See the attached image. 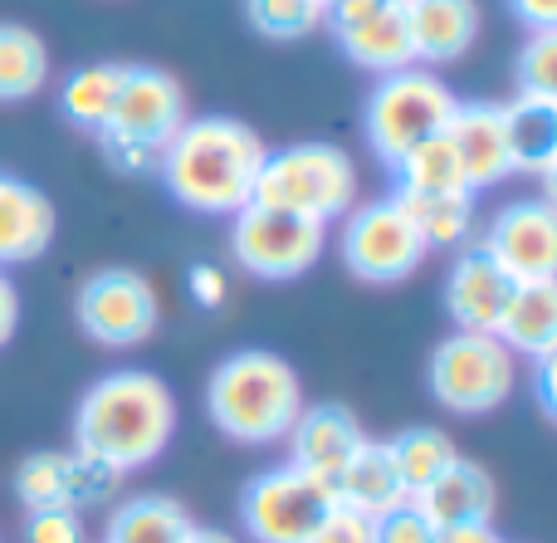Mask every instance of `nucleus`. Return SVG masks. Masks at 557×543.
Returning <instances> with one entry per match:
<instances>
[{
  "label": "nucleus",
  "instance_id": "44",
  "mask_svg": "<svg viewBox=\"0 0 557 543\" xmlns=\"http://www.w3.org/2000/svg\"><path fill=\"white\" fill-rule=\"evenodd\" d=\"M323 5H327V0H323Z\"/></svg>",
  "mask_w": 557,
  "mask_h": 543
},
{
  "label": "nucleus",
  "instance_id": "9",
  "mask_svg": "<svg viewBox=\"0 0 557 543\" xmlns=\"http://www.w3.org/2000/svg\"><path fill=\"white\" fill-rule=\"evenodd\" d=\"M333 515V490L294 466H270L245 485L240 519L255 543H308Z\"/></svg>",
  "mask_w": 557,
  "mask_h": 543
},
{
  "label": "nucleus",
  "instance_id": "32",
  "mask_svg": "<svg viewBox=\"0 0 557 543\" xmlns=\"http://www.w3.org/2000/svg\"><path fill=\"white\" fill-rule=\"evenodd\" d=\"M117 490H123V476H117L113 466L69 451V509L84 515L88 505H108V499H117Z\"/></svg>",
  "mask_w": 557,
  "mask_h": 543
},
{
  "label": "nucleus",
  "instance_id": "28",
  "mask_svg": "<svg viewBox=\"0 0 557 543\" xmlns=\"http://www.w3.org/2000/svg\"><path fill=\"white\" fill-rule=\"evenodd\" d=\"M401 211L411 215V225L421 231L425 250H460L470 245L474 231V196L470 192H445V196H401Z\"/></svg>",
  "mask_w": 557,
  "mask_h": 543
},
{
  "label": "nucleus",
  "instance_id": "10",
  "mask_svg": "<svg viewBox=\"0 0 557 543\" xmlns=\"http://www.w3.org/2000/svg\"><path fill=\"white\" fill-rule=\"evenodd\" d=\"M74 319L84 338L98 348H137L157 333L162 319V299H157L152 280L137 270H98L78 284L74 294Z\"/></svg>",
  "mask_w": 557,
  "mask_h": 543
},
{
  "label": "nucleus",
  "instance_id": "33",
  "mask_svg": "<svg viewBox=\"0 0 557 543\" xmlns=\"http://www.w3.org/2000/svg\"><path fill=\"white\" fill-rule=\"evenodd\" d=\"M25 543H88L84 515L69 505L35 509V515H25Z\"/></svg>",
  "mask_w": 557,
  "mask_h": 543
},
{
  "label": "nucleus",
  "instance_id": "5",
  "mask_svg": "<svg viewBox=\"0 0 557 543\" xmlns=\"http://www.w3.org/2000/svg\"><path fill=\"white\" fill-rule=\"evenodd\" d=\"M455 108H460V98L450 94V84L416 64V69H401V74H386L372 84L367 108H362V133L372 143V152L392 166L396 157L421 147L425 137L445 133Z\"/></svg>",
  "mask_w": 557,
  "mask_h": 543
},
{
  "label": "nucleus",
  "instance_id": "13",
  "mask_svg": "<svg viewBox=\"0 0 557 543\" xmlns=\"http://www.w3.org/2000/svg\"><path fill=\"white\" fill-rule=\"evenodd\" d=\"M513 289H519V280L474 240V245H460V255L450 260L445 309H450L460 333H499L504 313L513 304Z\"/></svg>",
  "mask_w": 557,
  "mask_h": 543
},
{
  "label": "nucleus",
  "instance_id": "30",
  "mask_svg": "<svg viewBox=\"0 0 557 543\" xmlns=\"http://www.w3.org/2000/svg\"><path fill=\"white\" fill-rule=\"evenodd\" d=\"M255 29L270 39H304L323 25V0H245Z\"/></svg>",
  "mask_w": 557,
  "mask_h": 543
},
{
  "label": "nucleus",
  "instance_id": "43",
  "mask_svg": "<svg viewBox=\"0 0 557 543\" xmlns=\"http://www.w3.org/2000/svg\"><path fill=\"white\" fill-rule=\"evenodd\" d=\"M186 543H235V539L225 534V529H201V525H196V529H191V539H186Z\"/></svg>",
  "mask_w": 557,
  "mask_h": 543
},
{
  "label": "nucleus",
  "instance_id": "2",
  "mask_svg": "<svg viewBox=\"0 0 557 543\" xmlns=\"http://www.w3.org/2000/svg\"><path fill=\"white\" fill-rule=\"evenodd\" d=\"M270 147L260 143L250 123L231 113H201L186 118L182 133L166 143L162 172L166 192L176 196V206L196 215H240L255 201V182L264 172Z\"/></svg>",
  "mask_w": 557,
  "mask_h": 543
},
{
  "label": "nucleus",
  "instance_id": "41",
  "mask_svg": "<svg viewBox=\"0 0 557 543\" xmlns=\"http://www.w3.org/2000/svg\"><path fill=\"white\" fill-rule=\"evenodd\" d=\"M435 543H504L494 525H450V529H435Z\"/></svg>",
  "mask_w": 557,
  "mask_h": 543
},
{
  "label": "nucleus",
  "instance_id": "39",
  "mask_svg": "<svg viewBox=\"0 0 557 543\" xmlns=\"http://www.w3.org/2000/svg\"><path fill=\"white\" fill-rule=\"evenodd\" d=\"M509 10L519 15V25L529 29V35L557 29V0H509Z\"/></svg>",
  "mask_w": 557,
  "mask_h": 543
},
{
  "label": "nucleus",
  "instance_id": "20",
  "mask_svg": "<svg viewBox=\"0 0 557 543\" xmlns=\"http://www.w3.org/2000/svg\"><path fill=\"white\" fill-rule=\"evenodd\" d=\"M406 485L401 476H396L392 456H386V441H362V451H357L352 460L343 466V476L333 480V505L352 509V515L362 519H382L392 515L396 505H406Z\"/></svg>",
  "mask_w": 557,
  "mask_h": 543
},
{
  "label": "nucleus",
  "instance_id": "11",
  "mask_svg": "<svg viewBox=\"0 0 557 543\" xmlns=\"http://www.w3.org/2000/svg\"><path fill=\"white\" fill-rule=\"evenodd\" d=\"M186 94L166 69H147V64H127L123 74V94H117L113 123L103 127L108 137H123V143L143 147V152L162 157L166 143L182 133L186 123ZM98 133V137H103Z\"/></svg>",
  "mask_w": 557,
  "mask_h": 543
},
{
  "label": "nucleus",
  "instance_id": "21",
  "mask_svg": "<svg viewBox=\"0 0 557 543\" xmlns=\"http://www.w3.org/2000/svg\"><path fill=\"white\" fill-rule=\"evenodd\" d=\"M499 343L513 358H533L557 348V280H533L513 289V304L499 323Z\"/></svg>",
  "mask_w": 557,
  "mask_h": 543
},
{
  "label": "nucleus",
  "instance_id": "31",
  "mask_svg": "<svg viewBox=\"0 0 557 543\" xmlns=\"http://www.w3.org/2000/svg\"><path fill=\"white\" fill-rule=\"evenodd\" d=\"M519 94L557 103V29L529 35V45L519 54Z\"/></svg>",
  "mask_w": 557,
  "mask_h": 543
},
{
  "label": "nucleus",
  "instance_id": "1",
  "mask_svg": "<svg viewBox=\"0 0 557 543\" xmlns=\"http://www.w3.org/2000/svg\"><path fill=\"white\" fill-rule=\"evenodd\" d=\"M172 436H176V397L157 372L143 368L103 372L78 397L74 451L113 466L117 476H133V470L162 460Z\"/></svg>",
  "mask_w": 557,
  "mask_h": 543
},
{
  "label": "nucleus",
  "instance_id": "22",
  "mask_svg": "<svg viewBox=\"0 0 557 543\" xmlns=\"http://www.w3.org/2000/svg\"><path fill=\"white\" fill-rule=\"evenodd\" d=\"M504 133H509L513 176H543L557 162V103L519 94L504 103Z\"/></svg>",
  "mask_w": 557,
  "mask_h": 543
},
{
  "label": "nucleus",
  "instance_id": "34",
  "mask_svg": "<svg viewBox=\"0 0 557 543\" xmlns=\"http://www.w3.org/2000/svg\"><path fill=\"white\" fill-rule=\"evenodd\" d=\"M372 539L376 543H435V525L416 509V499H406L392 515L372 519Z\"/></svg>",
  "mask_w": 557,
  "mask_h": 543
},
{
  "label": "nucleus",
  "instance_id": "37",
  "mask_svg": "<svg viewBox=\"0 0 557 543\" xmlns=\"http://www.w3.org/2000/svg\"><path fill=\"white\" fill-rule=\"evenodd\" d=\"M386 0H327V10H323V25L333 29H347V25H357V20H367V15H376Z\"/></svg>",
  "mask_w": 557,
  "mask_h": 543
},
{
  "label": "nucleus",
  "instance_id": "38",
  "mask_svg": "<svg viewBox=\"0 0 557 543\" xmlns=\"http://www.w3.org/2000/svg\"><path fill=\"white\" fill-rule=\"evenodd\" d=\"M533 397H539V407L557 421V348L533 362Z\"/></svg>",
  "mask_w": 557,
  "mask_h": 543
},
{
  "label": "nucleus",
  "instance_id": "36",
  "mask_svg": "<svg viewBox=\"0 0 557 543\" xmlns=\"http://www.w3.org/2000/svg\"><path fill=\"white\" fill-rule=\"evenodd\" d=\"M186 289H191V299L201 304V309H221L231 284H225V274L215 270V264H196V270L186 274Z\"/></svg>",
  "mask_w": 557,
  "mask_h": 543
},
{
  "label": "nucleus",
  "instance_id": "26",
  "mask_svg": "<svg viewBox=\"0 0 557 543\" xmlns=\"http://www.w3.org/2000/svg\"><path fill=\"white\" fill-rule=\"evenodd\" d=\"M49 84V45L29 25L0 20V103H25Z\"/></svg>",
  "mask_w": 557,
  "mask_h": 543
},
{
  "label": "nucleus",
  "instance_id": "42",
  "mask_svg": "<svg viewBox=\"0 0 557 543\" xmlns=\"http://www.w3.org/2000/svg\"><path fill=\"white\" fill-rule=\"evenodd\" d=\"M539 186H543V192H539V196H543V201H548V206H553V211H557V162H553V166H548V172H543V176H539Z\"/></svg>",
  "mask_w": 557,
  "mask_h": 543
},
{
  "label": "nucleus",
  "instance_id": "15",
  "mask_svg": "<svg viewBox=\"0 0 557 543\" xmlns=\"http://www.w3.org/2000/svg\"><path fill=\"white\" fill-rule=\"evenodd\" d=\"M450 143L460 157V172L470 196L494 192L513 176V152H509V133H504V103H460L450 118Z\"/></svg>",
  "mask_w": 557,
  "mask_h": 543
},
{
  "label": "nucleus",
  "instance_id": "18",
  "mask_svg": "<svg viewBox=\"0 0 557 543\" xmlns=\"http://www.w3.org/2000/svg\"><path fill=\"white\" fill-rule=\"evenodd\" d=\"M337 49L352 59L367 74H401L416 69V45H411V15H406V0H386L376 15L357 20V25L337 29Z\"/></svg>",
  "mask_w": 557,
  "mask_h": 543
},
{
  "label": "nucleus",
  "instance_id": "6",
  "mask_svg": "<svg viewBox=\"0 0 557 543\" xmlns=\"http://www.w3.org/2000/svg\"><path fill=\"white\" fill-rule=\"evenodd\" d=\"M425 387L450 417H490L519 387V358L499 343V333H460L435 343L425 362Z\"/></svg>",
  "mask_w": 557,
  "mask_h": 543
},
{
  "label": "nucleus",
  "instance_id": "14",
  "mask_svg": "<svg viewBox=\"0 0 557 543\" xmlns=\"http://www.w3.org/2000/svg\"><path fill=\"white\" fill-rule=\"evenodd\" d=\"M284 441H288V466L333 490L343 466L362 451L367 431H362V421H357V411L343 407V402H313V407L298 411L294 431H288Z\"/></svg>",
  "mask_w": 557,
  "mask_h": 543
},
{
  "label": "nucleus",
  "instance_id": "17",
  "mask_svg": "<svg viewBox=\"0 0 557 543\" xmlns=\"http://www.w3.org/2000/svg\"><path fill=\"white\" fill-rule=\"evenodd\" d=\"M411 15V45L416 64H455L474 49L484 25L480 0H406Z\"/></svg>",
  "mask_w": 557,
  "mask_h": 543
},
{
  "label": "nucleus",
  "instance_id": "12",
  "mask_svg": "<svg viewBox=\"0 0 557 543\" xmlns=\"http://www.w3.org/2000/svg\"><path fill=\"white\" fill-rule=\"evenodd\" d=\"M484 250L504 264L519 284L557 280V211L543 196H523L490 215Z\"/></svg>",
  "mask_w": 557,
  "mask_h": 543
},
{
  "label": "nucleus",
  "instance_id": "4",
  "mask_svg": "<svg viewBox=\"0 0 557 543\" xmlns=\"http://www.w3.org/2000/svg\"><path fill=\"white\" fill-rule=\"evenodd\" d=\"M357 192H362V172L352 152L333 143H294L264 157L250 206H274V211L333 225L357 206Z\"/></svg>",
  "mask_w": 557,
  "mask_h": 543
},
{
  "label": "nucleus",
  "instance_id": "8",
  "mask_svg": "<svg viewBox=\"0 0 557 543\" xmlns=\"http://www.w3.org/2000/svg\"><path fill=\"white\" fill-rule=\"evenodd\" d=\"M327 250V225L304 215L274 211V206H245L231 225V255L255 280H298Z\"/></svg>",
  "mask_w": 557,
  "mask_h": 543
},
{
  "label": "nucleus",
  "instance_id": "16",
  "mask_svg": "<svg viewBox=\"0 0 557 543\" xmlns=\"http://www.w3.org/2000/svg\"><path fill=\"white\" fill-rule=\"evenodd\" d=\"M54 231H59L54 201L39 186L0 172V270L39 260L54 245Z\"/></svg>",
  "mask_w": 557,
  "mask_h": 543
},
{
  "label": "nucleus",
  "instance_id": "23",
  "mask_svg": "<svg viewBox=\"0 0 557 543\" xmlns=\"http://www.w3.org/2000/svg\"><path fill=\"white\" fill-rule=\"evenodd\" d=\"M196 519L166 495H133L108 515L103 543H186Z\"/></svg>",
  "mask_w": 557,
  "mask_h": 543
},
{
  "label": "nucleus",
  "instance_id": "24",
  "mask_svg": "<svg viewBox=\"0 0 557 543\" xmlns=\"http://www.w3.org/2000/svg\"><path fill=\"white\" fill-rule=\"evenodd\" d=\"M123 74L127 64H84L59 84V113L69 118L74 127L84 133H103L113 123V108H117V94H123Z\"/></svg>",
  "mask_w": 557,
  "mask_h": 543
},
{
  "label": "nucleus",
  "instance_id": "3",
  "mask_svg": "<svg viewBox=\"0 0 557 543\" xmlns=\"http://www.w3.org/2000/svg\"><path fill=\"white\" fill-rule=\"evenodd\" d=\"M206 411L240 446H274L304 411V382L294 362L270 348H240L215 362L206 382Z\"/></svg>",
  "mask_w": 557,
  "mask_h": 543
},
{
  "label": "nucleus",
  "instance_id": "29",
  "mask_svg": "<svg viewBox=\"0 0 557 543\" xmlns=\"http://www.w3.org/2000/svg\"><path fill=\"white\" fill-rule=\"evenodd\" d=\"M15 499L25 505V515L69 505V451H35V456L20 460Z\"/></svg>",
  "mask_w": 557,
  "mask_h": 543
},
{
  "label": "nucleus",
  "instance_id": "35",
  "mask_svg": "<svg viewBox=\"0 0 557 543\" xmlns=\"http://www.w3.org/2000/svg\"><path fill=\"white\" fill-rule=\"evenodd\" d=\"M308 543H376V539H372V519H362V515H352V509L333 505V515L318 525V534Z\"/></svg>",
  "mask_w": 557,
  "mask_h": 543
},
{
  "label": "nucleus",
  "instance_id": "7",
  "mask_svg": "<svg viewBox=\"0 0 557 543\" xmlns=\"http://www.w3.org/2000/svg\"><path fill=\"white\" fill-rule=\"evenodd\" d=\"M337 255H343L347 274L362 284H401L421 270L425 250L421 231L411 225V215L401 211L396 196H376V201H357L343 215L337 231Z\"/></svg>",
  "mask_w": 557,
  "mask_h": 543
},
{
  "label": "nucleus",
  "instance_id": "25",
  "mask_svg": "<svg viewBox=\"0 0 557 543\" xmlns=\"http://www.w3.org/2000/svg\"><path fill=\"white\" fill-rule=\"evenodd\" d=\"M396 176V192L401 196H445V192H470L460 172V157H455L450 133H435L425 137L421 147H411L406 157L392 162Z\"/></svg>",
  "mask_w": 557,
  "mask_h": 543
},
{
  "label": "nucleus",
  "instance_id": "19",
  "mask_svg": "<svg viewBox=\"0 0 557 543\" xmlns=\"http://www.w3.org/2000/svg\"><path fill=\"white\" fill-rule=\"evenodd\" d=\"M494 490L490 470L474 466V460H455L445 476H435L431 485L416 495V509L431 519L435 529H450V525H490L494 519Z\"/></svg>",
  "mask_w": 557,
  "mask_h": 543
},
{
  "label": "nucleus",
  "instance_id": "40",
  "mask_svg": "<svg viewBox=\"0 0 557 543\" xmlns=\"http://www.w3.org/2000/svg\"><path fill=\"white\" fill-rule=\"evenodd\" d=\"M15 329H20V289L10 284V274L0 270V348L15 338Z\"/></svg>",
  "mask_w": 557,
  "mask_h": 543
},
{
  "label": "nucleus",
  "instance_id": "27",
  "mask_svg": "<svg viewBox=\"0 0 557 543\" xmlns=\"http://www.w3.org/2000/svg\"><path fill=\"white\" fill-rule=\"evenodd\" d=\"M386 456H392L406 495L416 499L435 476H445V470L460 460V451H455V441L445 436L441 427H406V431H396V436L386 441Z\"/></svg>",
  "mask_w": 557,
  "mask_h": 543
}]
</instances>
